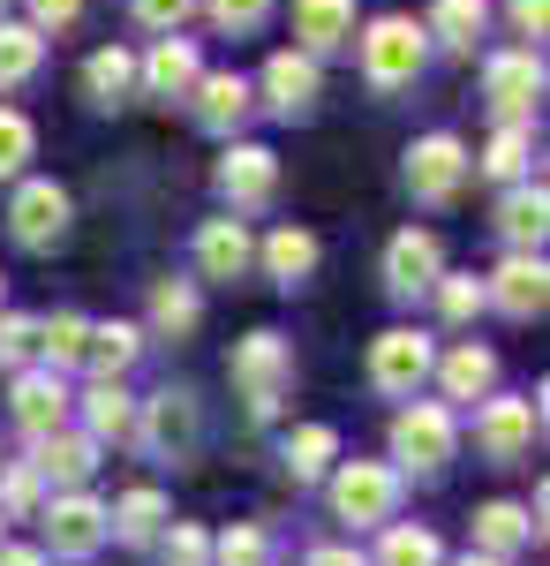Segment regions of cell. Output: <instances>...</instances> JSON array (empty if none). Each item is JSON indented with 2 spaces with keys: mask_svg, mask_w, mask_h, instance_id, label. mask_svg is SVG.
I'll use <instances>...</instances> for the list:
<instances>
[{
  "mask_svg": "<svg viewBox=\"0 0 550 566\" xmlns=\"http://www.w3.org/2000/svg\"><path fill=\"white\" fill-rule=\"evenodd\" d=\"M453 566H506V559H490V552H475V544H467V559H453Z\"/></svg>",
  "mask_w": 550,
  "mask_h": 566,
  "instance_id": "cell-49",
  "label": "cell"
},
{
  "mask_svg": "<svg viewBox=\"0 0 550 566\" xmlns=\"http://www.w3.org/2000/svg\"><path fill=\"white\" fill-rule=\"evenodd\" d=\"M512 23H520L528 39H543V23H550V0H512Z\"/></svg>",
  "mask_w": 550,
  "mask_h": 566,
  "instance_id": "cell-46",
  "label": "cell"
},
{
  "mask_svg": "<svg viewBox=\"0 0 550 566\" xmlns=\"http://www.w3.org/2000/svg\"><path fill=\"white\" fill-rule=\"evenodd\" d=\"M332 461H339V431H332V423H302V431L287 438V476H295V483L332 476Z\"/></svg>",
  "mask_w": 550,
  "mask_h": 566,
  "instance_id": "cell-29",
  "label": "cell"
},
{
  "mask_svg": "<svg viewBox=\"0 0 550 566\" xmlns=\"http://www.w3.org/2000/svg\"><path fill=\"white\" fill-rule=\"evenodd\" d=\"M159 528H167V491L159 483H136L106 506V536H121V544H151Z\"/></svg>",
  "mask_w": 550,
  "mask_h": 566,
  "instance_id": "cell-21",
  "label": "cell"
},
{
  "mask_svg": "<svg viewBox=\"0 0 550 566\" xmlns=\"http://www.w3.org/2000/svg\"><path fill=\"white\" fill-rule=\"evenodd\" d=\"M31 363H39V317L8 310L0 317V370H31Z\"/></svg>",
  "mask_w": 550,
  "mask_h": 566,
  "instance_id": "cell-38",
  "label": "cell"
},
{
  "mask_svg": "<svg viewBox=\"0 0 550 566\" xmlns=\"http://www.w3.org/2000/svg\"><path fill=\"white\" fill-rule=\"evenodd\" d=\"M437 370V386H445V400H483V392L498 386V355L475 348V340H461V348L445 355V363H430Z\"/></svg>",
  "mask_w": 550,
  "mask_h": 566,
  "instance_id": "cell-26",
  "label": "cell"
},
{
  "mask_svg": "<svg viewBox=\"0 0 550 566\" xmlns=\"http://www.w3.org/2000/svg\"><path fill=\"white\" fill-rule=\"evenodd\" d=\"M0 528H8V522H0Z\"/></svg>",
  "mask_w": 550,
  "mask_h": 566,
  "instance_id": "cell-50",
  "label": "cell"
},
{
  "mask_svg": "<svg viewBox=\"0 0 550 566\" xmlns=\"http://www.w3.org/2000/svg\"><path fill=\"white\" fill-rule=\"evenodd\" d=\"M0 566H45V552H31V544H0Z\"/></svg>",
  "mask_w": 550,
  "mask_h": 566,
  "instance_id": "cell-48",
  "label": "cell"
},
{
  "mask_svg": "<svg viewBox=\"0 0 550 566\" xmlns=\"http://www.w3.org/2000/svg\"><path fill=\"white\" fill-rule=\"evenodd\" d=\"M295 39H302V53L355 45V0H295Z\"/></svg>",
  "mask_w": 550,
  "mask_h": 566,
  "instance_id": "cell-19",
  "label": "cell"
},
{
  "mask_svg": "<svg viewBox=\"0 0 550 566\" xmlns=\"http://www.w3.org/2000/svg\"><path fill=\"white\" fill-rule=\"evenodd\" d=\"M250 264H256V242L242 219H204L197 227V272L204 280H242Z\"/></svg>",
  "mask_w": 550,
  "mask_h": 566,
  "instance_id": "cell-18",
  "label": "cell"
},
{
  "mask_svg": "<svg viewBox=\"0 0 550 566\" xmlns=\"http://www.w3.org/2000/svg\"><path fill=\"white\" fill-rule=\"evenodd\" d=\"M317 91H325V76H317V53L287 45V53H272V61H264V106H272L279 122L309 114V106H317Z\"/></svg>",
  "mask_w": 550,
  "mask_h": 566,
  "instance_id": "cell-14",
  "label": "cell"
},
{
  "mask_svg": "<svg viewBox=\"0 0 550 566\" xmlns=\"http://www.w3.org/2000/svg\"><path fill=\"white\" fill-rule=\"evenodd\" d=\"M483 303H498L506 317H520V325H528V317H543V303H550L543 258H536V250H512V258L483 280Z\"/></svg>",
  "mask_w": 550,
  "mask_h": 566,
  "instance_id": "cell-10",
  "label": "cell"
},
{
  "mask_svg": "<svg viewBox=\"0 0 550 566\" xmlns=\"http://www.w3.org/2000/svg\"><path fill=\"white\" fill-rule=\"evenodd\" d=\"M430 61V39L408 23V15H378L370 31H362V76H370V91H408L415 76H423Z\"/></svg>",
  "mask_w": 550,
  "mask_h": 566,
  "instance_id": "cell-2",
  "label": "cell"
},
{
  "mask_svg": "<svg viewBox=\"0 0 550 566\" xmlns=\"http://www.w3.org/2000/svg\"><path fill=\"white\" fill-rule=\"evenodd\" d=\"M204 15H212L219 31H256L272 15V0H204Z\"/></svg>",
  "mask_w": 550,
  "mask_h": 566,
  "instance_id": "cell-43",
  "label": "cell"
},
{
  "mask_svg": "<svg viewBox=\"0 0 550 566\" xmlns=\"http://www.w3.org/2000/svg\"><path fill=\"white\" fill-rule=\"evenodd\" d=\"M543 227H550V197H543V181H512L506 205H498V234H506L512 250H543Z\"/></svg>",
  "mask_w": 550,
  "mask_h": 566,
  "instance_id": "cell-22",
  "label": "cell"
},
{
  "mask_svg": "<svg viewBox=\"0 0 550 566\" xmlns=\"http://www.w3.org/2000/svg\"><path fill=\"white\" fill-rule=\"evenodd\" d=\"M84 15V0H31V31H68Z\"/></svg>",
  "mask_w": 550,
  "mask_h": 566,
  "instance_id": "cell-45",
  "label": "cell"
},
{
  "mask_svg": "<svg viewBox=\"0 0 550 566\" xmlns=\"http://www.w3.org/2000/svg\"><path fill=\"white\" fill-rule=\"evenodd\" d=\"M430 287H437V310H445V325H467V317L483 310V280H475V272H437Z\"/></svg>",
  "mask_w": 550,
  "mask_h": 566,
  "instance_id": "cell-39",
  "label": "cell"
},
{
  "mask_svg": "<svg viewBox=\"0 0 550 566\" xmlns=\"http://www.w3.org/2000/svg\"><path fill=\"white\" fill-rule=\"evenodd\" d=\"M219 197H226L234 212H264V205L279 197V159H272L264 144H234V151L219 159Z\"/></svg>",
  "mask_w": 550,
  "mask_h": 566,
  "instance_id": "cell-11",
  "label": "cell"
},
{
  "mask_svg": "<svg viewBox=\"0 0 550 566\" xmlns=\"http://www.w3.org/2000/svg\"><path fill=\"white\" fill-rule=\"evenodd\" d=\"M91 469H98V438H84V431H45V438H31V476L39 483H53V491H76V483H91Z\"/></svg>",
  "mask_w": 550,
  "mask_h": 566,
  "instance_id": "cell-13",
  "label": "cell"
},
{
  "mask_svg": "<svg viewBox=\"0 0 550 566\" xmlns=\"http://www.w3.org/2000/svg\"><path fill=\"white\" fill-rule=\"evenodd\" d=\"M536 423H543L536 400H483V416H475V446H483V461H520V453L536 446Z\"/></svg>",
  "mask_w": 550,
  "mask_h": 566,
  "instance_id": "cell-12",
  "label": "cell"
},
{
  "mask_svg": "<svg viewBox=\"0 0 550 566\" xmlns=\"http://www.w3.org/2000/svg\"><path fill=\"white\" fill-rule=\"evenodd\" d=\"M84 340H91V317H76V310H61L53 325L39 317V363L45 370H76L84 363Z\"/></svg>",
  "mask_w": 550,
  "mask_h": 566,
  "instance_id": "cell-33",
  "label": "cell"
},
{
  "mask_svg": "<svg viewBox=\"0 0 550 566\" xmlns=\"http://www.w3.org/2000/svg\"><path fill=\"white\" fill-rule=\"evenodd\" d=\"M437 272H445L437 234H423V227L392 234V250H384V287H392V295H430V280H437Z\"/></svg>",
  "mask_w": 550,
  "mask_h": 566,
  "instance_id": "cell-17",
  "label": "cell"
},
{
  "mask_svg": "<svg viewBox=\"0 0 550 566\" xmlns=\"http://www.w3.org/2000/svg\"><path fill=\"white\" fill-rule=\"evenodd\" d=\"M234 392H242V408H250L256 423H272L279 400L295 392V348H287L279 333H250V340H234Z\"/></svg>",
  "mask_w": 550,
  "mask_h": 566,
  "instance_id": "cell-1",
  "label": "cell"
},
{
  "mask_svg": "<svg viewBox=\"0 0 550 566\" xmlns=\"http://www.w3.org/2000/svg\"><path fill=\"white\" fill-rule=\"evenodd\" d=\"M136 76H144V91H151V98H167V106H173V98H189V84H197L204 69H197V45L167 31V39L151 45V61H144Z\"/></svg>",
  "mask_w": 550,
  "mask_h": 566,
  "instance_id": "cell-20",
  "label": "cell"
},
{
  "mask_svg": "<svg viewBox=\"0 0 550 566\" xmlns=\"http://www.w3.org/2000/svg\"><path fill=\"white\" fill-rule=\"evenodd\" d=\"M212 566H272V528L234 522L226 536H212Z\"/></svg>",
  "mask_w": 550,
  "mask_h": 566,
  "instance_id": "cell-37",
  "label": "cell"
},
{
  "mask_svg": "<svg viewBox=\"0 0 550 566\" xmlns=\"http://www.w3.org/2000/svg\"><path fill=\"white\" fill-rule=\"evenodd\" d=\"M197 438H204V416H197L189 392L167 386V392H151V400H136V446H144V453H159V461H189Z\"/></svg>",
  "mask_w": 550,
  "mask_h": 566,
  "instance_id": "cell-5",
  "label": "cell"
},
{
  "mask_svg": "<svg viewBox=\"0 0 550 566\" xmlns=\"http://www.w3.org/2000/svg\"><path fill=\"white\" fill-rule=\"evenodd\" d=\"M483 84H490L498 122H528V114H536V98H543V61H536V53H498Z\"/></svg>",
  "mask_w": 550,
  "mask_h": 566,
  "instance_id": "cell-16",
  "label": "cell"
},
{
  "mask_svg": "<svg viewBox=\"0 0 550 566\" xmlns=\"http://www.w3.org/2000/svg\"><path fill=\"white\" fill-rule=\"evenodd\" d=\"M39 522H45V552H53V559H91V552L106 544V506L91 499L84 483H76V491H53Z\"/></svg>",
  "mask_w": 550,
  "mask_h": 566,
  "instance_id": "cell-6",
  "label": "cell"
},
{
  "mask_svg": "<svg viewBox=\"0 0 550 566\" xmlns=\"http://www.w3.org/2000/svg\"><path fill=\"white\" fill-rule=\"evenodd\" d=\"M8 234H15L23 250H53V242L68 234V189H61V181H23L15 205H8Z\"/></svg>",
  "mask_w": 550,
  "mask_h": 566,
  "instance_id": "cell-9",
  "label": "cell"
},
{
  "mask_svg": "<svg viewBox=\"0 0 550 566\" xmlns=\"http://www.w3.org/2000/svg\"><path fill=\"white\" fill-rule=\"evenodd\" d=\"M453 446H461V423H453L445 400L400 408V423H392V461H400L408 476H437V469L453 461Z\"/></svg>",
  "mask_w": 550,
  "mask_h": 566,
  "instance_id": "cell-3",
  "label": "cell"
},
{
  "mask_svg": "<svg viewBox=\"0 0 550 566\" xmlns=\"http://www.w3.org/2000/svg\"><path fill=\"white\" fill-rule=\"evenodd\" d=\"M528 122H506V129L490 136V151H483V175L490 181H528Z\"/></svg>",
  "mask_w": 550,
  "mask_h": 566,
  "instance_id": "cell-36",
  "label": "cell"
},
{
  "mask_svg": "<svg viewBox=\"0 0 550 566\" xmlns=\"http://www.w3.org/2000/svg\"><path fill=\"white\" fill-rule=\"evenodd\" d=\"M151 325H159L167 340H189V333L204 325V303H197V287H189V280H159V295H151Z\"/></svg>",
  "mask_w": 550,
  "mask_h": 566,
  "instance_id": "cell-32",
  "label": "cell"
},
{
  "mask_svg": "<svg viewBox=\"0 0 550 566\" xmlns=\"http://www.w3.org/2000/svg\"><path fill=\"white\" fill-rule=\"evenodd\" d=\"M128 8H136V23H144V31H181L197 0H128Z\"/></svg>",
  "mask_w": 550,
  "mask_h": 566,
  "instance_id": "cell-44",
  "label": "cell"
},
{
  "mask_svg": "<svg viewBox=\"0 0 550 566\" xmlns=\"http://www.w3.org/2000/svg\"><path fill=\"white\" fill-rule=\"evenodd\" d=\"M309 566H370V559H362V552H347V544H317Z\"/></svg>",
  "mask_w": 550,
  "mask_h": 566,
  "instance_id": "cell-47",
  "label": "cell"
},
{
  "mask_svg": "<svg viewBox=\"0 0 550 566\" xmlns=\"http://www.w3.org/2000/svg\"><path fill=\"white\" fill-rule=\"evenodd\" d=\"M332 514L347 528H384L400 514V469H384V461H339L332 469Z\"/></svg>",
  "mask_w": 550,
  "mask_h": 566,
  "instance_id": "cell-4",
  "label": "cell"
},
{
  "mask_svg": "<svg viewBox=\"0 0 550 566\" xmlns=\"http://www.w3.org/2000/svg\"><path fill=\"white\" fill-rule=\"evenodd\" d=\"M84 438H98V446L136 438V400L121 392V378H98V386L84 392Z\"/></svg>",
  "mask_w": 550,
  "mask_h": 566,
  "instance_id": "cell-23",
  "label": "cell"
},
{
  "mask_svg": "<svg viewBox=\"0 0 550 566\" xmlns=\"http://www.w3.org/2000/svg\"><path fill=\"white\" fill-rule=\"evenodd\" d=\"M256 258H264V272H272L279 287H302V280L317 272V234H302V227H279V234H272Z\"/></svg>",
  "mask_w": 550,
  "mask_h": 566,
  "instance_id": "cell-28",
  "label": "cell"
},
{
  "mask_svg": "<svg viewBox=\"0 0 550 566\" xmlns=\"http://www.w3.org/2000/svg\"><path fill=\"white\" fill-rule=\"evenodd\" d=\"M543 522H528V506H512V499H490V506H475V552H490V559H512L528 536Z\"/></svg>",
  "mask_w": 550,
  "mask_h": 566,
  "instance_id": "cell-25",
  "label": "cell"
},
{
  "mask_svg": "<svg viewBox=\"0 0 550 566\" xmlns=\"http://www.w3.org/2000/svg\"><path fill=\"white\" fill-rule=\"evenodd\" d=\"M45 61V31H31V23H0V91L31 84Z\"/></svg>",
  "mask_w": 550,
  "mask_h": 566,
  "instance_id": "cell-30",
  "label": "cell"
},
{
  "mask_svg": "<svg viewBox=\"0 0 550 566\" xmlns=\"http://www.w3.org/2000/svg\"><path fill=\"white\" fill-rule=\"evenodd\" d=\"M378 566H445L437 536L415 522H384V544H378Z\"/></svg>",
  "mask_w": 550,
  "mask_h": 566,
  "instance_id": "cell-35",
  "label": "cell"
},
{
  "mask_svg": "<svg viewBox=\"0 0 550 566\" xmlns=\"http://www.w3.org/2000/svg\"><path fill=\"white\" fill-rule=\"evenodd\" d=\"M430 340L423 333H408V325H392V333H378L370 340V386L384 392V400H415V386L430 378Z\"/></svg>",
  "mask_w": 550,
  "mask_h": 566,
  "instance_id": "cell-7",
  "label": "cell"
},
{
  "mask_svg": "<svg viewBox=\"0 0 550 566\" xmlns=\"http://www.w3.org/2000/svg\"><path fill=\"white\" fill-rule=\"evenodd\" d=\"M483 23H490V8H483V0H437V8H430V31H423V39H437V45H453V53H467V45L483 39Z\"/></svg>",
  "mask_w": 550,
  "mask_h": 566,
  "instance_id": "cell-31",
  "label": "cell"
},
{
  "mask_svg": "<svg viewBox=\"0 0 550 566\" xmlns=\"http://www.w3.org/2000/svg\"><path fill=\"white\" fill-rule=\"evenodd\" d=\"M467 144L461 136H423L415 151H408V189H415V205H453L467 181Z\"/></svg>",
  "mask_w": 550,
  "mask_h": 566,
  "instance_id": "cell-8",
  "label": "cell"
},
{
  "mask_svg": "<svg viewBox=\"0 0 550 566\" xmlns=\"http://www.w3.org/2000/svg\"><path fill=\"white\" fill-rule=\"evenodd\" d=\"M151 544H159V559H167V566H212V536H204L197 522H173V528H159Z\"/></svg>",
  "mask_w": 550,
  "mask_h": 566,
  "instance_id": "cell-40",
  "label": "cell"
},
{
  "mask_svg": "<svg viewBox=\"0 0 550 566\" xmlns=\"http://www.w3.org/2000/svg\"><path fill=\"white\" fill-rule=\"evenodd\" d=\"M84 91L98 98V106L128 98V91H136V53H121V45H98V53L84 61Z\"/></svg>",
  "mask_w": 550,
  "mask_h": 566,
  "instance_id": "cell-34",
  "label": "cell"
},
{
  "mask_svg": "<svg viewBox=\"0 0 550 566\" xmlns=\"http://www.w3.org/2000/svg\"><path fill=\"white\" fill-rule=\"evenodd\" d=\"M31 144H39V136H31V122H23L15 106H0V181H8V175H23Z\"/></svg>",
  "mask_w": 550,
  "mask_h": 566,
  "instance_id": "cell-42",
  "label": "cell"
},
{
  "mask_svg": "<svg viewBox=\"0 0 550 566\" xmlns=\"http://www.w3.org/2000/svg\"><path fill=\"white\" fill-rule=\"evenodd\" d=\"M39 499H45V483L31 476V461H15V469L0 476V522H23V514H39Z\"/></svg>",
  "mask_w": 550,
  "mask_h": 566,
  "instance_id": "cell-41",
  "label": "cell"
},
{
  "mask_svg": "<svg viewBox=\"0 0 550 566\" xmlns=\"http://www.w3.org/2000/svg\"><path fill=\"white\" fill-rule=\"evenodd\" d=\"M136 355H144V333L136 325H91V340H84V370L91 378H128L136 370Z\"/></svg>",
  "mask_w": 550,
  "mask_h": 566,
  "instance_id": "cell-27",
  "label": "cell"
},
{
  "mask_svg": "<svg viewBox=\"0 0 550 566\" xmlns=\"http://www.w3.org/2000/svg\"><path fill=\"white\" fill-rule=\"evenodd\" d=\"M15 423H23V438H45V431H61L68 423V386H61V370H15Z\"/></svg>",
  "mask_w": 550,
  "mask_h": 566,
  "instance_id": "cell-15",
  "label": "cell"
},
{
  "mask_svg": "<svg viewBox=\"0 0 550 566\" xmlns=\"http://www.w3.org/2000/svg\"><path fill=\"white\" fill-rule=\"evenodd\" d=\"M189 98H197V122H204V129H234V122H242V114H250V76H234V69H226V76H197V84H189Z\"/></svg>",
  "mask_w": 550,
  "mask_h": 566,
  "instance_id": "cell-24",
  "label": "cell"
}]
</instances>
